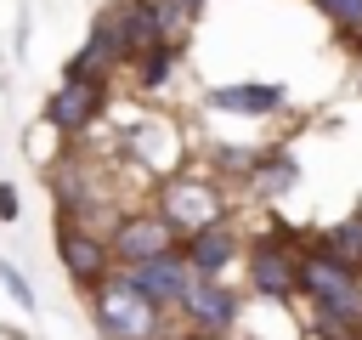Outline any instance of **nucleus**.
Masks as SVG:
<instances>
[{"instance_id": "obj_9", "label": "nucleus", "mask_w": 362, "mask_h": 340, "mask_svg": "<svg viewBox=\"0 0 362 340\" xmlns=\"http://www.w3.org/2000/svg\"><path fill=\"white\" fill-rule=\"evenodd\" d=\"M113 272H124V283L136 289V295H147L164 317L181 306V295H187V283H192V272L181 266V249L175 255H153V261H136V266H113Z\"/></svg>"}, {"instance_id": "obj_12", "label": "nucleus", "mask_w": 362, "mask_h": 340, "mask_svg": "<svg viewBox=\"0 0 362 340\" xmlns=\"http://www.w3.org/2000/svg\"><path fill=\"white\" fill-rule=\"evenodd\" d=\"M119 62H124V51H119V40H113L107 17H96V23H90V34H85V45L68 57V68H62V74H74V79H107Z\"/></svg>"}, {"instance_id": "obj_20", "label": "nucleus", "mask_w": 362, "mask_h": 340, "mask_svg": "<svg viewBox=\"0 0 362 340\" xmlns=\"http://www.w3.org/2000/svg\"><path fill=\"white\" fill-rule=\"evenodd\" d=\"M175 6H181V11H187V17H192V11H198V6H204V0H175Z\"/></svg>"}, {"instance_id": "obj_10", "label": "nucleus", "mask_w": 362, "mask_h": 340, "mask_svg": "<svg viewBox=\"0 0 362 340\" xmlns=\"http://www.w3.org/2000/svg\"><path fill=\"white\" fill-rule=\"evenodd\" d=\"M238 255H243V244H238L232 221H215V227L181 238V266L192 278H226V266H238Z\"/></svg>"}, {"instance_id": "obj_3", "label": "nucleus", "mask_w": 362, "mask_h": 340, "mask_svg": "<svg viewBox=\"0 0 362 340\" xmlns=\"http://www.w3.org/2000/svg\"><path fill=\"white\" fill-rule=\"evenodd\" d=\"M300 238L288 232V227H272V232H260V238H249L243 244V266H249V289L255 295H266V300H294L300 295Z\"/></svg>"}, {"instance_id": "obj_16", "label": "nucleus", "mask_w": 362, "mask_h": 340, "mask_svg": "<svg viewBox=\"0 0 362 340\" xmlns=\"http://www.w3.org/2000/svg\"><path fill=\"white\" fill-rule=\"evenodd\" d=\"M255 187H260V198H283L288 187H294V164L288 159H255Z\"/></svg>"}, {"instance_id": "obj_2", "label": "nucleus", "mask_w": 362, "mask_h": 340, "mask_svg": "<svg viewBox=\"0 0 362 340\" xmlns=\"http://www.w3.org/2000/svg\"><path fill=\"white\" fill-rule=\"evenodd\" d=\"M300 295L311 300V312L334 317V323H351L362 329V272L328 261L322 249H300Z\"/></svg>"}, {"instance_id": "obj_5", "label": "nucleus", "mask_w": 362, "mask_h": 340, "mask_svg": "<svg viewBox=\"0 0 362 340\" xmlns=\"http://www.w3.org/2000/svg\"><path fill=\"white\" fill-rule=\"evenodd\" d=\"M102 244H107L113 266H136V261H153V255H175V249H181L175 227H170L158 210H130V215H119L113 232H102Z\"/></svg>"}, {"instance_id": "obj_14", "label": "nucleus", "mask_w": 362, "mask_h": 340, "mask_svg": "<svg viewBox=\"0 0 362 340\" xmlns=\"http://www.w3.org/2000/svg\"><path fill=\"white\" fill-rule=\"evenodd\" d=\"M311 249H322L328 261H339V266H351V272H362V210L356 215H345L339 227H328Z\"/></svg>"}, {"instance_id": "obj_18", "label": "nucleus", "mask_w": 362, "mask_h": 340, "mask_svg": "<svg viewBox=\"0 0 362 340\" xmlns=\"http://www.w3.org/2000/svg\"><path fill=\"white\" fill-rule=\"evenodd\" d=\"M0 283L11 289V300H17L23 312H34V289H28V278H23V272H17L11 261H0Z\"/></svg>"}, {"instance_id": "obj_17", "label": "nucleus", "mask_w": 362, "mask_h": 340, "mask_svg": "<svg viewBox=\"0 0 362 340\" xmlns=\"http://www.w3.org/2000/svg\"><path fill=\"white\" fill-rule=\"evenodd\" d=\"M334 28H345V34H356L362 28V0H311Z\"/></svg>"}, {"instance_id": "obj_8", "label": "nucleus", "mask_w": 362, "mask_h": 340, "mask_svg": "<svg viewBox=\"0 0 362 340\" xmlns=\"http://www.w3.org/2000/svg\"><path fill=\"white\" fill-rule=\"evenodd\" d=\"M57 261L68 266V278H74L79 289H96V283L113 272V255H107L102 232L79 227V221H57Z\"/></svg>"}, {"instance_id": "obj_1", "label": "nucleus", "mask_w": 362, "mask_h": 340, "mask_svg": "<svg viewBox=\"0 0 362 340\" xmlns=\"http://www.w3.org/2000/svg\"><path fill=\"white\" fill-rule=\"evenodd\" d=\"M90 295V323H96V334L102 340H164V312L147 300V295H136L130 283H124V272H107L96 289H85Z\"/></svg>"}, {"instance_id": "obj_4", "label": "nucleus", "mask_w": 362, "mask_h": 340, "mask_svg": "<svg viewBox=\"0 0 362 340\" xmlns=\"http://www.w3.org/2000/svg\"><path fill=\"white\" fill-rule=\"evenodd\" d=\"M158 215L175 227V238L187 232H204L215 221H232L226 215V187L215 176H164L158 187Z\"/></svg>"}, {"instance_id": "obj_21", "label": "nucleus", "mask_w": 362, "mask_h": 340, "mask_svg": "<svg viewBox=\"0 0 362 340\" xmlns=\"http://www.w3.org/2000/svg\"><path fill=\"white\" fill-rule=\"evenodd\" d=\"M175 340H215V334H192V329H187V334H175Z\"/></svg>"}, {"instance_id": "obj_6", "label": "nucleus", "mask_w": 362, "mask_h": 340, "mask_svg": "<svg viewBox=\"0 0 362 340\" xmlns=\"http://www.w3.org/2000/svg\"><path fill=\"white\" fill-rule=\"evenodd\" d=\"M102 113H107V79H74V74H62V85L45 96V125L57 136H85Z\"/></svg>"}, {"instance_id": "obj_13", "label": "nucleus", "mask_w": 362, "mask_h": 340, "mask_svg": "<svg viewBox=\"0 0 362 340\" xmlns=\"http://www.w3.org/2000/svg\"><path fill=\"white\" fill-rule=\"evenodd\" d=\"M209 108H221V113H249V119H260V113H277V108H283V85H277V79H243V85H215V91H209Z\"/></svg>"}, {"instance_id": "obj_19", "label": "nucleus", "mask_w": 362, "mask_h": 340, "mask_svg": "<svg viewBox=\"0 0 362 340\" xmlns=\"http://www.w3.org/2000/svg\"><path fill=\"white\" fill-rule=\"evenodd\" d=\"M0 221H17V187L0 181Z\"/></svg>"}, {"instance_id": "obj_11", "label": "nucleus", "mask_w": 362, "mask_h": 340, "mask_svg": "<svg viewBox=\"0 0 362 340\" xmlns=\"http://www.w3.org/2000/svg\"><path fill=\"white\" fill-rule=\"evenodd\" d=\"M107 17V28H113V40H119V51H124V62H136L141 51H153V45H164L158 40V17H153V0H119L113 11H102Z\"/></svg>"}, {"instance_id": "obj_7", "label": "nucleus", "mask_w": 362, "mask_h": 340, "mask_svg": "<svg viewBox=\"0 0 362 340\" xmlns=\"http://www.w3.org/2000/svg\"><path fill=\"white\" fill-rule=\"evenodd\" d=\"M238 289L226 283V278H192L187 283V295H181V306H175V317L192 329V334H215V340H226V329L238 323Z\"/></svg>"}, {"instance_id": "obj_22", "label": "nucleus", "mask_w": 362, "mask_h": 340, "mask_svg": "<svg viewBox=\"0 0 362 340\" xmlns=\"http://www.w3.org/2000/svg\"><path fill=\"white\" fill-rule=\"evenodd\" d=\"M356 51H362V28H356Z\"/></svg>"}, {"instance_id": "obj_15", "label": "nucleus", "mask_w": 362, "mask_h": 340, "mask_svg": "<svg viewBox=\"0 0 362 340\" xmlns=\"http://www.w3.org/2000/svg\"><path fill=\"white\" fill-rule=\"evenodd\" d=\"M175 57H181V45H153V51H141V57H136V79H141V91H158V85L170 79Z\"/></svg>"}]
</instances>
